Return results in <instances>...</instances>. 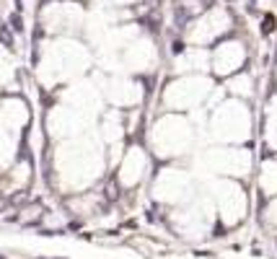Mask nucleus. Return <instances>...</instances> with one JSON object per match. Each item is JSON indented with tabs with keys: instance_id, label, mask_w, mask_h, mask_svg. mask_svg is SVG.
<instances>
[{
	"instance_id": "1",
	"label": "nucleus",
	"mask_w": 277,
	"mask_h": 259,
	"mask_svg": "<svg viewBox=\"0 0 277 259\" xmlns=\"http://www.w3.org/2000/svg\"><path fill=\"white\" fill-rule=\"evenodd\" d=\"M189 19H192V13H189L187 8H184V6H179V8H176V24H179V26H184Z\"/></svg>"
},
{
	"instance_id": "2",
	"label": "nucleus",
	"mask_w": 277,
	"mask_h": 259,
	"mask_svg": "<svg viewBox=\"0 0 277 259\" xmlns=\"http://www.w3.org/2000/svg\"><path fill=\"white\" fill-rule=\"evenodd\" d=\"M143 24L150 29V32H158V24L161 21H158V16H148V19H143Z\"/></svg>"
},
{
	"instance_id": "3",
	"label": "nucleus",
	"mask_w": 277,
	"mask_h": 259,
	"mask_svg": "<svg viewBox=\"0 0 277 259\" xmlns=\"http://www.w3.org/2000/svg\"><path fill=\"white\" fill-rule=\"evenodd\" d=\"M261 32H264V34L274 32V19H272V16H267V19H264V29H261Z\"/></svg>"
}]
</instances>
